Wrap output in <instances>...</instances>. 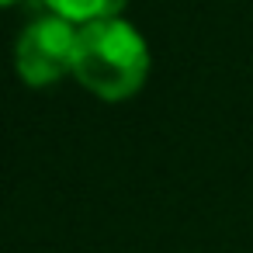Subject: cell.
I'll return each instance as SVG.
<instances>
[{
  "label": "cell",
  "instance_id": "obj_1",
  "mask_svg": "<svg viewBox=\"0 0 253 253\" xmlns=\"http://www.w3.org/2000/svg\"><path fill=\"white\" fill-rule=\"evenodd\" d=\"M73 73L97 97L122 101V97L135 94L149 73L146 42L132 25H125L118 18L87 21L77 32Z\"/></svg>",
  "mask_w": 253,
  "mask_h": 253
},
{
  "label": "cell",
  "instance_id": "obj_2",
  "mask_svg": "<svg viewBox=\"0 0 253 253\" xmlns=\"http://www.w3.org/2000/svg\"><path fill=\"white\" fill-rule=\"evenodd\" d=\"M77 32L80 28H73V21H66V18L32 21L25 28V35L18 39V52H14V66H18L21 80L32 87L63 80L77 59Z\"/></svg>",
  "mask_w": 253,
  "mask_h": 253
},
{
  "label": "cell",
  "instance_id": "obj_3",
  "mask_svg": "<svg viewBox=\"0 0 253 253\" xmlns=\"http://www.w3.org/2000/svg\"><path fill=\"white\" fill-rule=\"evenodd\" d=\"M45 4L66 18V21H101V18H115L128 0H45Z\"/></svg>",
  "mask_w": 253,
  "mask_h": 253
},
{
  "label": "cell",
  "instance_id": "obj_4",
  "mask_svg": "<svg viewBox=\"0 0 253 253\" xmlns=\"http://www.w3.org/2000/svg\"><path fill=\"white\" fill-rule=\"evenodd\" d=\"M7 4H14V0H0V7H7Z\"/></svg>",
  "mask_w": 253,
  "mask_h": 253
}]
</instances>
